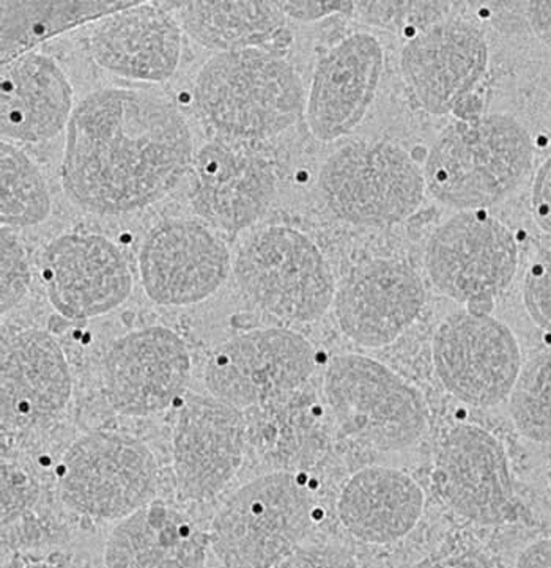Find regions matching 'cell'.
<instances>
[{"instance_id":"6da1fadb","label":"cell","mask_w":551,"mask_h":568,"mask_svg":"<svg viewBox=\"0 0 551 568\" xmlns=\"http://www.w3.org/2000/svg\"><path fill=\"white\" fill-rule=\"evenodd\" d=\"M194 138L168 98L106 88L74 108L60 176L84 212L120 216L168 197L191 171Z\"/></svg>"},{"instance_id":"7a4b0ae2","label":"cell","mask_w":551,"mask_h":568,"mask_svg":"<svg viewBox=\"0 0 551 568\" xmlns=\"http://www.w3.org/2000/svg\"><path fill=\"white\" fill-rule=\"evenodd\" d=\"M534 139L508 112L457 119L424 163L428 193L455 212H489L519 193L534 169Z\"/></svg>"},{"instance_id":"3957f363","label":"cell","mask_w":551,"mask_h":568,"mask_svg":"<svg viewBox=\"0 0 551 568\" xmlns=\"http://www.w3.org/2000/svg\"><path fill=\"white\" fill-rule=\"evenodd\" d=\"M305 93L284 54L263 49L217 52L192 88L196 111L214 139L252 145L285 133L304 114Z\"/></svg>"},{"instance_id":"277c9868","label":"cell","mask_w":551,"mask_h":568,"mask_svg":"<svg viewBox=\"0 0 551 568\" xmlns=\"http://www.w3.org/2000/svg\"><path fill=\"white\" fill-rule=\"evenodd\" d=\"M314 495L301 474L257 477L222 503L210 526V548L226 568H274L303 544Z\"/></svg>"},{"instance_id":"5b68a950","label":"cell","mask_w":551,"mask_h":568,"mask_svg":"<svg viewBox=\"0 0 551 568\" xmlns=\"http://www.w3.org/2000/svg\"><path fill=\"white\" fill-rule=\"evenodd\" d=\"M232 273L252 306L289 325L322 320L338 290L319 244L289 225L252 233L238 250Z\"/></svg>"},{"instance_id":"8992f818","label":"cell","mask_w":551,"mask_h":568,"mask_svg":"<svg viewBox=\"0 0 551 568\" xmlns=\"http://www.w3.org/2000/svg\"><path fill=\"white\" fill-rule=\"evenodd\" d=\"M317 190L328 212L354 227L384 229L409 220L424 202V169L391 141H357L324 160Z\"/></svg>"},{"instance_id":"52a82bcc","label":"cell","mask_w":551,"mask_h":568,"mask_svg":"<svg viewBox=\"0 0 551 568\" xmlns=\"http://www.w3.org/2000/svg\"><path fill=\"white\" fill-rule=\"evenodd\" d=\"M323 393L342 434L380 453L411 449L428 432L424 397L373 357L358 353L331 357Z\"/></svg>"},{"instance_id":"ba28073f","label":"cell","mask_w":551,"mask_h":568,"mask_svg":"<svg viewBox=\"0 0 551 568\" xmlns=\"http://www.w3.org/2000/svg\"><path fill=\"white\" fill-rule=\"evenodd\" d=\"M58 490L74 514L120 521L154 501L157 458L134 436L92 432L68 447L58 469Z\"/></svg>"},{"instance_id":"9c48e42d","label":"cell","mask_w":551,"mask_h":568,"mask_svg":"<svg viewBox=\"0 0 551 568\" xmlns=\"http://www.w3.org/2000/svg\"><path fill=\"white\" fill-rule=\"evenodd\" d=\"M519 262L515 235L485 210L452 214L425 244L430 284L441 295L473 311L487 312L511 287Z\"/></svg>"},{"instance_id":"30bf717a","label":"cell","mask_w":551,"mask_h":568,"mask_svg":"<svg viewBox=\"0 0 551 568\" xmlns=\"http://www.w3.org/2000/svg\"><path fill=\"white\" fill-rule=\"evenodd\" d=\"M438 382L457 400L493 408L511 395L522 372V349L505 323L484 311L448 315L432 338Z\"/></svg>"},{"instance_id":"8fae6325","label":"cell","mask_w":551,"mask_h":568,"mask_svg":"<svg viewBox=\"0 0 551 568\" xmlns=\"http://www.w3.org/2000/svg\"><path fill=\"white\" fill-rule=\"evenodd\" d=\"M317 349L289 328L247 331L222 342L207 361L210 395L243 409L295 393L315 374Z\"/></svg>"},{"instance_id":"7c38bea8","label":"cell","mask_w":551,"mask_h":568,"mask_svg":"<svg viewBox=\"0 0 551 568\" xmlns=\"http://www.w3.org/2000/svg\"><path fill=\"white\" fill-rule=\"evenodd\" d=\"M433 481L443 503L463 520L501 526L522 517L504 446L479 425L459 424L444 432Z\"/></svg>"},{"instance_id":"4fadbf2b","label":"cell","mask_w":551,"mask_h":568,"mask_svg":"<svg viewBox=\"0 0 551 568\" xmlns=\"http://www.w3.org/2000/svg\"><path fill=\"white\" fill-rule=\"evenodd\" d=\"M489 63L484 30L463 18L429 22L400 51L407 88L433 115H459L484 81Z\"/></svg>"},{"instance_id":"5bb4252c","label":"cell","mask_w":551,"mask_h":568,"mask_svg":"<svg viewBox=\"0 0 551 568\" xmlns=\"http://www.w3.org/2000/svg\"><path fill=\"white\" fill-rule=\"evenodd\" d=\"M232 254L210 225L190 217L154 224L139 251V276L158 306L188 307L218 292L232 273Z\"/></svg>"},{"instance_id":"9a60e30c","label":"cell","mask_w":551,"mask_h":568,"mask_svg":"<svg viewBox=\"0 0 551 568\" xmlns=\"http://www.w3.org/2000/svg\"><path fill=\"white\" fill-rule=\"evenodd\" d=\"M192 374L187 342L166 326H147L116 338L103 357V389L119 415L147 417L188 394Z\"/></svg>"},{"instance_id":"2e32d148","label":"cell","mask_w":551,"mask_h":568,"mask_svg":"<svg viewBox=\"0 0 551 568\" xmlns=\"http://www.w3.org/2000/svg\"><path fill=\"white\" fill-rule=\"evenodd\" d=\"M40 280L51 306L67 320L103 317L127 303L133 271L122 250L98 233H63L44 247Z\"/></svg>"},{"instance_id":"e0dca14e","label":"cell","mask_w":551,"mask_h":568,"mask_svg":"<svg viewBox=\"0 0 551 568\" xmlns=\"http://www.w3.org/2000/svg\"><path fill=\"white\" fill-rule=\"evenodd\" d=\"M243 412L213 395L188 393L172 436L177 493L183 501L217 498L236 479L244 460Z\"/></svg>"},{"instance_id":"ac0fdd59","label":"cell","mask_w":551,"mask_h":568,"mask_svg":"<svg viewBox=\"0 0 551 568\" xmlns=\"http://www.w3.org/2000/svg\"><path fill=\"white\" fill-rule=\"evenodd\" d=\"M424 281L409 263L372 257L357 263L339 282L334 317L343 336L364 348L394 344L425 306Z\"/></svg>"},{"instance_id":"d6986e66","label":"cell","mask_w":551,"mask_h":568,"mask_svg":"<svg viewBox=\"0 0 551 568\" xmlns=\"http://www.w3.org/2000/svg\"><path fill=\"white\" fill-rule=\"evenodd\" d=\"M191 175L190 201L196 214L229 235L254 227L278 193V176L270 160L251 145L221 139L200 146Z\"/></svg>"},{"instance_id":"ffe728a7","label":"cell","mask_w":551,"mask_h":568,"mask_svg":"<svg viewBox=\"0 0 551 568\" xmlns=\"http://www.w3.org/2000/svg\"><path fill=\"white\" fill-rule=\"evenodd\" d=\"M384 49L369 32H354L317 60L304 116L320 142H334L361 125L379 93Z\"/></svg>"},{"instance_id":"44dd1931","label":"cell","mask_w":551,"mask_h":568,"mask_svg":"<svg viewBox=\"0 0 551 568\" xmlns=\"http://www.w3.org/2000/svg\"><path fill=\"white\" fill-rule=\"evenodd\" d=\"M73 393L70 364L58 338L43 329L3 334L0 405L3 430H28L66 412Z\"/></svg>"},{"instance_id":"7402d4cb","label":"cell","mask_w":551,"mask_h":568,"mask_svg":"<svg viewBox=\"0 0 551 568\" xmlns=\"http://www.w3.org/2000/svg\"><path fill=\"white\" fill-rule=\"evenodd\" d=\"M87 49L98 67L116 77L166 82L179 70L183 29L164 3L131 2L96 22Z\"/></svg>"},{"instance_id":"603a6c76","label":"cell","mask_w":551,"mask_h":568,"mask_svg":"<svg viewBox=\"0 0 551 568\" xmlns=\"http://www.w3.org/2000/svg\"><path fill=\"white\" fill-rule=\"evenodd\" d=\"M74 92L66 71L51 55L28 52L2 65L0 131L3 141L40 144L67 130Z\"/></svg>"},{"instance_id":"cb8c5ba5","label":"cell","mask_w":551,"mask_h":568,"mask_svg":"<svg viewBox=\"0 0 551 568\" xmlns=\"http://www.w3.org/2000/svg\"><path fill=\"white\" fill-rule=\"evenodd\" d=\"M210 539L184 511L150 503L117 523L104 548L106 568H206Z\"/></svg>"},{"instance_id":"d4e9b609","label":"cell","mask_w":551,"mask_h":568,"mask_svg":"<svg viewBox=\"0 0 551 568\" xmlns=\"http://www.w3.org/2000/svg\"><path fill=\"white\" fill-rule=\"evenodd\" d=\"M425 496L410 474L387 466H368L342 487L338 517L354 539L387 545L417 528Z\"/></svg>"},{"instance_id":"484cf974","label":"cell","mask_w":551,"mask_h":568,"mask_svg":"<svg viewBox=\"0 0 551 568\" xmlns=\"http://www.w3.org/2000/svg\"><path fill=\"white\" fill-rule=\"evenodd\" d=\"M179 14L181 29L203 48L217 52L263 49L284 54L293 43L287 17L271 2L164 3Z\"/></svg>"},{"instance_id":"4316f807","label":"cell","mask_w":551,"mask_h":568,"mask_svg":"<svg viewBox=\"0 0 551 568\" xmlns=\"http://www.w3.org/2000/svg\"><path fill=\"white\" fill-rule=\"evenodd\" d=\"M131 2H0V62L32 52L44 41L127 9Z\"/></svg>"},{"instance_id":"83f0119b","label":"cell","mask_w":551,"mask_h":568,"mask_svg":"<svg viewBox=\"0 0 551 568\" xmlns=\"http://www.w3.org/2000/svg\"><path fill=\"white\" fill-rule=\"evenodd\" d=\"M52 213L51 191L39 164L9 141L0 146V222L3 227L43 224Z\"/></svg>"},{"instance_id":"f1b7e54d","label":"cell","mask_w":551,"mask_h":568,"mask_svg":"<svg viewBox=\"0 0 551 568\" xmlns=\"http://www.w3.org/2000/svg\"><path fill=\"white\" fill-rule=\"evenodd\" d=\"M508 400L519 434L530 442L551 444V347L523 364Z\"/></svg>"},{"instance_id":"f546056e","label":"cell","mask_w":551,"mask_h":568,"mask_svg":"<svg viewBox=\"0 0 551 568\" xmlns=\"http://www.w3.org/2000/svg\"><path fill=\"white\" fill-rule=\"evenodd\" d=\"M32 271L28 251L20 235L11 227L0 231V311H14L28 296Z\"/></svg>"},{"instance_id":"4dcf8cb0","label":"cell","mask_w":551,"mask_h":568,"mask_svg":"<svg viewBox=\"0 0 551 568\" xmlns=\"http://www.w3.org/2000/svg\"><path fill=\"white\" fill-rule=\"evenodd\" d=\"M523 304L532 323L551 336V247L539 252L524 273Z\"/></svg>"},{"instance_id":"1f68e13d","label":"cell","mask_w":551,"mask_h":568,"mask_svg":"<svg viewBox=\"0 0 551 568\" xmlns=\"http://www.w3.org/2000/svg\"><path fill=\"white\" fill-rule=\"evenodd\" d=\"M274 568H358L349 549L338 545H309L293 551Z\"/></svg>"},{"instance_id":"d6a6232c","label":"cell","mask_w":551,"mask_h":568,"mask_svg":"<svg viewBox=\"0 0 551 568\" xmlns=\"http://www.w3.org/2000/svg\"><path fill=\"white\" fill-rule=\"evenodd\" d=\"M413 568H497L489 552L473 544H454L438 549Z\"/></svg>"},{"instance_id":"836d02e7","label":"cell","mask_w":551,"mask_h":568,"mask_svg":"<svg viewBox=\"0 0 551 568\" xmlns=\"http://www.w3.org/2000/svg\"><path fill=\"white\" fill-rule=\"evenodd\" d=\"M530 206L535 225L551 236V153L532 176Z\"/></svg>"},{"instance_id":"e575fe53","label":"cell","mask_w":551,"mask_h":568,"mask_svg":"<svg viewBox=\"0 0 551 568\" xmlns=\"http://www.w3.org/2000/svg\"><path fill=\"white\" fill-rule=\"evenodd\" d=\"M287 18L298 21L322 20L330 14H353L357 3L353 2H276Z\"/></svg>"},{"instance_id":"d590c367","label":"cell","mask_w":551,"mask_h":568,"mask_svg":"<svg viewBox=\"0 0 551 568\" xmlns=\"http://www.w3.org/2000/svg\"><path fill=\"white\" fill-rule=\"evenodd\" d=\"M524 10L532 33L551 49V2H531Z\"/></svg>"},{"instance_id":"8d00e7d4","label":"cell","mask_w":551,"mask_h":568,"mask_svg":"<svg viewBox=\"0 0 551 568\" xmlns=\"http://www.w3.org/2000/svg\"><path fill=\"white\" fill-rule=\"evenodd\" d=\"M515 568H551V539L534 541L524 549Z\"/></svg>"},{"instance_id":"74e56055","label":"cell","mask_w":551,"mask_h":568,"mask_svg":"<svg viewBox=\"0 0 551 568\" xmlns=\"http://www.w3.org/2000/svg\"><path fill=\"white\" fill-rule=\"evenodd\" d=\"M24 568H62V567L54 566V564L39 562V564H30V566H26Z\"/></svg>"}]
</instances>
